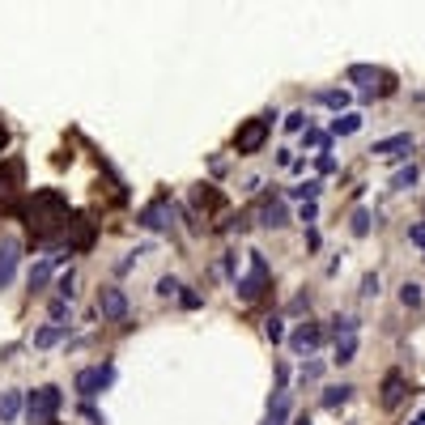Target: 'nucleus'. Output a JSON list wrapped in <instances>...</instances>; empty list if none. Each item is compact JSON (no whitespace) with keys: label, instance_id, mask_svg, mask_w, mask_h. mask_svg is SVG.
<instances>
[{"label":"nucleus","instance_id":"obj_1","mask_svg":"<svg viewBox=\"0 0 425 425\" xmlns=\"http://www.w3.org/2000/svg\"><path fill=\"white\" fill-rule=\"evenodd\" d=\"M26 222H30L34 238H51V234H60V230L69 234V200L60 192H51V187L34 192V200L26 204Z\"/></svg>","mask_w":425,"mask_h":425},{"label":"nucleus","instance_id":"obj_2","mask_svg":"<svg viewBox=\"0 0 425 425\" xmlns=\"http://www.w3.org/2000/svg\"><path fill=\"white\" fill-rule=\"evenodd\" d=\"M60 404H64V391L47 383V387L30 391V400H26V421H30V425H56Z\"/></svg>","mask_w":425,"mask_h":425},{"label":"nucleus","instance_id":"obj_3","mask_svg":"<svg viewBox=\"0 0 425 425\" xmlns=\"http://www.w3.org/2000/svg\"><path fill=\"white\" fill-rule=\"evenodd\" d=\"M247 255H251V273H238V277H234V294H238L243 302H255L264 289H268V264H264L259 251H247Z\"/></svg>","mask_w":425,"mask_h":425},{"label":"nucleus","instance_id":"obj_4","mask_svg":"<svg viewBox=\"0 0 425 425\" xmlns=\"http://www.w3.org/2000/svg\"><path fill=\"white\" fill-rule=\"evenodd\" d=\"M273 120H277V115H259V120H247V124L234 132V149H238V157H251V153L264 149V141H268V132H273Z\"/></svg>","mask_w":425,"mask_h":425},{"label":"nucleus","instance_id":"obj_5","mask_svg":"<svg viewBox=\"0 0 425 425\" xmlns=\"http://www.w3.org/2000/svg\"><path fill=\"white\" fill-rule=\"evenodd\" d=\"M111 383H115V366H85V370H77V379H73V387H77L81 400L102 396Z\"/></svg>","mask_w":425,"mask_h":425},{"label":"nucleus","instance_id":"obj_6","mask_svg":"<svg viewBox=\"0 0 425 425\" xmlns=\"http://www.w3.org/2000/svg\"><path fill=\"white\" fill-rule=\"evenodd\" d=\"M349 81H353V85H361L370 98H375V85H379V98L396 94V81H391L383 69H375V64H353V69H349Z\"/></svg>","mask_w":425,"mask_h":425},{"label":"nucleus","instance_id":"obj_7","mask_svg":"<svg viewBox=\"0 0 425 425\" xmlns=\"http://www.w3.org/2000/svg\"><path fill=\"white\" fill-rule=\"evenodd\" d=\"M98 315L106 319V324H120V319H128V294L120 285H102L98 289Z\"/></svg>","mask_w":425,"mask_h":425},{"label":"nucleus","instance_id":"obj_8","mask_svg":"<svg viewBox=\"0 0 425 425\" xmlns=\"http://www.w3.org/2000/svg\"><path fill=\"white\" fill-rule=\"evenodd\" d=\"M319 345H324V324H298V328H294V336H289L294 357H310Z\"/></svg>","mask_w":425,"mask_h":425},{"label":"nucleus","instance_id":"obj_9","mask_svg":"<svg viewBox=\"0 0 425 425\" xmlns=\"http://www.w3.org/2000/svg\"><path fill=\"white\" fill-rule=\"evenodd\" d=\"M145 230H175V208L166 204V200H153V204H145L141 208V217H136Z\"/></svg>","mask_w":425,"mask_h":425},{"label":"nucleus","instance_id":"obj_10","mask_svg":"<svg viewBox=\"0 0 425 425\" xmlns=\"http://www.w3.org/2000/svg\"><path fill=\"white\" fill-rule=\"evenodd\" d=\"M370 153H379V157H387V162H400V157H408V153H412V136H408V132L383 136V141H375V145H370Z\"/></svg>","mask_w":425,"mask_h":425},{"label":"nucleus","instance_id":"obj_11","mask_svg":"<svg viewBox=\"0 0 425 425\" xmlns=\"http://www.w3.org/2000/svg\"><path fill=\"white\" fill-rule=\"evenodd\" d=\"M259 226L264 230H285L289 226V208H285V200H264V208H259Z\"/></svg>","mask_w":425,"mask_h":425},{"label":"nucleus","instance_id":"obj_12","mask_svg":"<svg viewBox=\"0 0 425 425\" xmlns=\"http://www.w3.org/2000/svg\"><path fill=\"white\" fill-rule=\"evenodd\" d=\"M17 259H22V243L5 238V243H0V289H5V285L13 281V273H17Z\"/></svg>","mask_w":425,"mask_h":425},{"label":"nucleus","instance_id":"obj_13","mask_svg":"<svg viewBox=\"0 0 425 425\" xmlns=\"http://www.w3.org/2000/svg\"><path fill=\"white\" fill-rule=\"evenodd\" d=\"M22 412H26V396H22L17 387L0 391V425H13V421H17Z\"/></svg>","mask_w":425,"mask_h":425},{"label":"nucleus","instance_id":"obj_14","mask_svg":"<svg viewBox=\"0 0 425 425\" xmlns=\"http://www.w3.org/2000/svg\"><path fill=\"white\" fill-rule=\"evenodd\" d=\"M289 408H294V396L285 387H277L273 400H268V417H264V425H285L289 421Z\"/></svg>","mask_w":425,"mask_h":425},{"label":"nucleus","instance_id":"obj_15","mask_svg":"<svg viewBox=\"0 0 425 425\" xmlns=\"http://www.w3.org/2000/svg\"><path fill=\"white\" fill-rule=\"evenodd\" d=\"M22 175H26L22 157H9V162L0 166V200H5V196H13V192L22 187Z\"/></svg>","mask_w":425,"mask_h":425},{"label":"nucleus","instance_id":"obj_16","mask_svg":"<svg viewBox=\"0 0 425 425\" xmlns=\"http://www.w3.org/2000/svg\"><path fill=\"white\" fill-rule=\"evenodd\" d=\"M404 391H408V379L400 375V370H391V375L383 379V408H396L404 400Z\"/></svg>","mask_w":425,"mask_h":425},{"label":"nucleus","instance_id":"obj_17","mask_svg":"<svg viewBox=\"0 0 425 425\" xmlns=\"http://www.w3.org/2000/svg\"><path fill=\"white\" fill-rule=\"evenodd\" d=\"M64 336H69V324H47V328L34 332V349H51V345H60Z\"/></svg>","mask_w":425,"mask_h":425},{"label":"nucleus","instance_id":"obj_18","mask_svg":"<svg viewBox=\"0 0 425 425\" xmlns=\"http://www.w3.org/2000/svg\"><path fill=\"white\" fill-rule=\"evenodd\" d=\"M51 268H56V255H51V259H38L34 268H30V289H47V285H51Z\"/></svg>","mask_w":425,"mask_h":425},{"label":"nucleus","instance_id":"obj_19","mask_svg":"<svg viewBox=\"0 0 425 425\" xmlns=\"http://www.w3.org/2000/svg\"><path fill=\"white\" fill-rule=\"evenodd\" d=\"M361 128V115L357 111H340L336 120H332V136H353Z\"/></svg>","mask_w":425,"mask_h":425},{"label":"nucleus","instance_id":"obj_20","mask_svg":"<svg viewBox=\"0 0 425 425\" xmlns=\"http://www.w3.org/2000/svg\"><path fill=\"white\" fill-rule=\"evenodd\" d=\"M315 102L332 106V111H345V106H349V89H319V94H315Z\"/></svg>","mask_w":425,"mask_h":425},{"label":"nucleus","instance_id":"obj_21","mask_svg":"<svg viewBox=\"0 0 425 425\" xmlns=\"http://www.w3.org/2000/svg\"><path fill=\"white\" fill-rule=\"evenodd\" d=\"M357 361V336H336V366Z\"/></svg>","mask_w":425,"mask_h":425},{"label":"nucleus","instance_id":"obj_22","mask_svg":"<svg viewBox=\"0 0 425 425\" xmlns=\"http://www.w3.org/2000/svg\"><path fill=\"white\" fill-rule=\"evenodd\" d=\"M349 400H353V383H340V387H328L324 391V408H340Z\"/></svg>","mask_w":425,"mask_h":425},{"label":"nucleus","instance_id":"obj_23","mask_svg":"<svg viewBox=\"0 0 425 425\" xmlns=\"http://www.w3.org/2000/svg\"><path fill=\"white\" fill-rule=\"evenodd\" d=\"M400 302H404L408 310H417V306L425 302V294H421V285H417V281H404V285H400Z\"/></svg>","mask_w":425,"mask_h":425},{"label":"nucleus","instance_id":"obj_24","mask_svg":"<svg viewBox=\"0 0 425 425\" xmlns=\"http://www.w3.org/2000/svg\"><path fill=\"white\" fill-rule=\"evenodd\" d=\"M319 192H324V183H319V179H306V183L289 187V196H294V200H319Z\"/></svg>","mask_w":425,"mask_h":425},{"label":"nucleus","instance_id":"obj_25","mask_svg":"<svg viewBox=\"0 0 425 425\" xmlns=\"http://www.w3.org/2000/svg\"><path fill=\"white\" fill-rule=\"evenodd\" d=\"M370 226H375V217H370V212H366V208H357V212H353V222H349V230H353V238H366V234H370Z\"/></svg>","mask_w":425,"mask_h":425},{"label":"nucleus","instance_id":"obj_26","mask_svg":"<svg viewBox=\"0 0 425 425\" xmlns=\"http://www.w3.org/2000/svg\"><path fill=\"white\" fill-rule=\"evenodd\" d=\"M417 175H421L417 166H404V171H396V175H391V187H396V192H408V187L417 183Z\"/></svg>","mask_w":425,"mask_h":425},{"label":"nucleus","instance_id":"obj_27","mask_svg":"<svg viewBox=\"0 0 425 425\" xmlns=\"http://www.w3.org/2000/svg\"><path fill=\"white\" fill-rule=\"evenodd\" d=\"M332 332H336V336H357V319H353V315H336V319H332Z\"/></svg>","mask_w":425,"mask_h":425},{"label":"nucleus","instance_id":"obj_28","mask_svg":"<svg viewBox=\"0 0 425 425\" xmlns=\"http://www.w3.org/2000/svg\"><path fill=\"white\" fill-rule=\"evenodd\" d=\"M264 336H268L273 345H281V340H285V319H277V315H273L268 324H264Z\"/></svg>","mask_w":425,"mask_h":425},{"label":"nucleus","instance_id":"obj_29","mask_svg":"<svg viewBox=\"0 0 425 425\" xmlns=\"http://www.w3.org/2000/svg\"><path fill=\"white\" fill-rule=\"evenodd\" d=\"M379 294H383L379 273H366V277H361V298H379Z\"/></svg>","mask_w":425,"mask_h":425},{"label":"nucleus","instance_id":"obj_30","mask_svg":"<svg viewBox=\"0 0 425 425\" xmlns=\"http://www.w3.org/2000/svg\"><path fill=\"white\" fill-rule=\"evenodd\" d=\"M306 128H310L306 111H289V115H285V132H306Z\"/></svg>","mask_w":425,"mask_h":425},{"label":"nucleus","instance_id":"obj_31","mask_svg":"<svg viewBox=\"0 0 425 425\" xmlns=\"http://www.w3.org/2000/svg\"><path fill=\"white\" fill-rule=\"evenodd\" d=\"M179 277H162V281H157V298H179Z\"/></svg>","mask_w":425,"mask_h":425},{"label":"nucleus","instance_id":"obj_32","mask_svg":"<svg viewBox=\"0 0 425 425\" xmlns=\"http://www.w3.org/2000/svg\"><path fill=\"white\" fill-rule=\"evenodd\" d=\"M69 315H73V302H69V298H56V302H51V319H56V324H64Z\"/></svg>","mask_w":425,"mask_h":425},{"label":"nucleus","instance_id":"obj_33","mask_svg":"<svg viewBox=\"0 0 425 425\" xmlns=\"http://www.w3.org/2000/svg\"><path fill=\"white\" fill-rule=\"evenodd\" d=\"M315 217H319V204H315V200H302V208H298V222H302V226H315Z\"/></svg>","mask_w":425,"mask_h":425},{"label":"nucleus","instance_id":"obj_34","mask_svg":"<svg viewBox=\"0 0 425 425\" xmlns=\"http://www.w3.org/2000/svg\"><path fill=\"white\" fill-rule=\"evenodd\" d=\"M302 141H306V149H319V153H324V145H328V136L319 132V128H306V136H302Z\"/></svg>","mask_w":425,"mask_h":425},{"label":"nucleus","instance_id":"obj_35","mask_svg":"<svg viewBox=\"0 0 425 425\" xmlns=\"http://www.w3.org/2000/svg\"><path fill=\"white\" fill-rule=\"evenodd\" d=\"M73 285H77V277H73V273H64V277L56 281V289H60V298H69V302H73V294H77Z\"/></svg>","mask_w":425,"mask_h":425},{"label":"nucleus","instance_id":"obj_36","mask_svg":"<svg viewBox=\"0 0 425 425\" xmlns=\"http://www.w3.org/2000/svg\"><path fill=\"white\" fill-rule=\"evenodd\" d=\"M408 243L425 251V222H417V226H408Z\"/></svg>","mask_w":425,"mask_h":425},{"label":"nucleus","instance_id":"obj_37","mask_svg":"<svg viewBox=\"0 0 425 425\" xmlns=\"http://www.w3.org/2000/svg\"><path fill=\"white\" fill-rule=\"evenodd\" d=\"M319 375H324V366H319V361H306L302 366V383H315Z\"/></svg>","mask_w":425,"mask_h":425},{"label":"nucleus","instance_id":"obj_38","mask_svg":"<svg viewBox=\"0 0 425 425\" xmlns=\"http://www.w3.org/2000/svg\"><path fill=\"white\" fill-rule=\"evenodd\" d=\"M179 302H183V306H187V310H196V306H200V302H204V298H200V294H196V289H187V294H183V289H179Z\"/></svg>","mask_w":425,"mask_h":425},{"label":"nucleus","instance_id":"obj_39","mask_svg":"<svg viewBox=\"0 0 425 425\" xmlns=\"http://www.w3.org/2000/svg\"><path fill=\"white\" fill-rule=\"evenodd\" d=\"M298 157H294V149H277V166H294Z\"/></svg>","mask_w":425,"mask_h":425},{"label":"nucleus","instance_id":"obj_40","mask_svg":"<svg viewBox=\"0 0 425 425\" xmlns=\"http://www.w3.org/2000/svg\"><path fill=\"white\" fill-rule=\"evenodd\" d=\"M319 171H324V175H332V171H336V157H328V153H319Z\"/></svg>","mask_w":425,"mask_h":425},{"label":"nucleus","instance_id":"obj_41","mask_svg":"<svg viewBox=\"0 0 425 425\" xmlns=\"http://www.w3.org/2000/svg\"><path fill=\"white\" fill-rule=\"evenodd\" d=\"M306 306H310V298H306V294H298V298L289 302V310H294V315H298V310H306Z\"/></svg>","mask_w":425,"mask_h":425},{"label":"nucleus","instance_id":"obj_42","mask_svg":"<svg viewBox=\"0 0 425 425\" xmlns=\"http://www.w3.org/2000/svg\"><path fill=\"white\" fill-rule=\"evenodd\" d=\"M408 425H425V412H412V421Z\"/></svg>","mask_w":425,"mask_h":425},{"label":"nucleus","instance_id":"obj_43","mask_svg":"<svg viewBox=\"0 0 425 425\" xmlns=\"http://www.w3.org/2000/svg\"><path fill=\"white\" fill-rule=\"evenodd\" d=\"M5 145H9V132H5V128H0V149H5Z\"/></svg>","mask_w":425,"mask_h":425},{"label":"nucleus","instance_id":"obj_44","mask_svg":"<svg viewBox=\"0 0 425 425\" xmlns=\"http://www.w3.org/2000/svg\"><path fill=\"white\" fill-rule=\"evenodd\" d=\"M294 425H310V417H298V421H294Z\"/></svg>","mask_w":425,"mask_h":425}]
</instances>
